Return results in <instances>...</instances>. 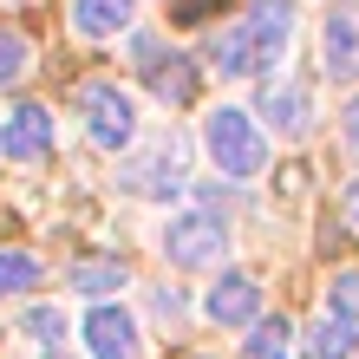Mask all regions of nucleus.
Here are the masks:
<instances>
[{
  "instance_id": "f257e3e1",
  "label": "nucleus",
  "mask_w": 359,
  "mask_h": 359,
  "mask_svg": "<svg viewBox=\"0 0 359 359\" xmlns=\"http://www.w3.org/2000/svg\"><path fill=\"white\" fill-rule=\"evenodd\" d=\"M287 39H294V7L287 0H248V13L236 27H222L209 39V59H216L222 79H255L287 53Z\"/></svg>"
},
{
  "instance_id": "f03ea898",
  "label": "nucleus",
  "mask_w": 359,
  "mask_h": 359,
  "mask_svg": "<svg viewBox=\"0 0 359 359\" xmlns=\"http://www.w3.org/2000/svg\"><path fill=\"white\" fill-rule=\"evenodd\" d=\"M203 151L209 163H216L222 177H262V163H268V137H262V124L242 111V104H216V111L203 118Z\"/></svg>"
},
{
  "instance_id": "7ed1b4c3",
  "label": "nucleus",
  "mask_w": 359,
  "mask_h": 359,
  "mask_svg": "<svg viewBox=\"0 0 359 359\" xmlns=\"http://www.w3.org/2000/svg\"><path fill=\"white\" fill-rule=\"evenodd\" d=\"M163 255L183 274H203V268H222L229 255V229L222 216H203V209H183V216L163 222Z\"/></svg>"
},
{
  "instance_id": "20e7f679",
  "label": "nucleus",
  "mask_w": 359,
  "mask_h": 359,
  "mask_svg": "<svg viewBox=\"0 0 359 359\" xmlns=\"http://www.w3.org/2000/svg\"><path fill=\"white\" fill-rule=\"evenodd\" d=\"M79 118H86L98 151H131V137H137V98L124 86H86L79 92Z\"/></svg>"
},
{
  "instance_id": "39448f33",
  "label": "nucleus",
  "mask_w": 359,
  "mask_h": 359,
  "mask_svg": "<svg viewBox=\"0 0 359 359\" xmlns=\"http://www.w3.org/2000/svg\"><path fill=\"white\" fill-rule=\"evenodd\" d=\"M183 137H163V144H151V151H137L131 163L118 170V183L131 189V196H151V203H170V196H183Z\"/></svg>"
},
{
  "instance_id": "423d86ee",
  "label": "nucleus",
  "mask_w": 359,
  "mask_h": 359,
  "mask_svg": "<svg viewBox=\"0 0 359 359\" xmlns=\"http://www.w3.org/2000/svg\"><path fill=\"white\" fill-rule=\"evenodd\" d=\"M86 346H92V359H144L137 320L118 301H92V313H86Z\"/></svg>"
},
{
  "instance_id": "0eeeda50",
  "label": "nucleus",
  "mask_w": 359,
  "mask_h": 359,
  "mask_svg": "<svg viewBox=\"0 0 359 359\" xmlns=\"http://www.w3.org/2000/svg\"><path fill=\"white\" fill-rule=\"evenodd\" d=\"M203 313L216 327H255L262 320V287L255 274H216V287L203 294Z\"/></svg>"
},
{
  "instance_id": "6e6552de",
  "label": "nucleus",
  "mask_w": 359,
  "mask_h": 359,
  "mask_svg": "<svg viewBox=\"0 0 359 359\" xmlns=\"http://www.w3.org/2000/svg\"><path fill=\"white\" fill-rule=\"evenodd\" d=\"M0 151H7L13 163H39L53 151V111L46 104H13L7 124H0Z\"/></svg>"
},
{
  "instance_id": "1a4fd4ad",
  "label": "nucleus",
  "mask_w": 359,
  "mask_h": 359,
  "mask_svg": "<svg viewBox=\"0 0 359 359\" xmlns=\"http://www.w3.org/2000/svg\"><path fill=\"white\" fill-rule=\"evenodd\" d=\"M320 66H327V79H359V7H333L327 13Z\"/></svg>"
},
{
  "instance_id": "9d476101",
  "label": "nucleus",
  "mask_w": 359,
  "mask_h": 359,
  "mask_svg": "<svg viewBox=\"0 0 359 359\" xmlns=\"http://www.w3.org/2000/svg\"><path fill=\"white\" fill-rule=\"evenodd\" d=\"M137 0H72V33L79 39H118L131 27Z\"/></svg>"
},
{
  "instance_id": "9b49d317",
  "label": "nucleus",
  "mask_w": 359,
  "mask_h": 359,
  "mask_svg": "<svg viewBox=\"0 0 359 359\" xmlns=\"http://www.w3.org/2000/svg\"><path fill=\"white\" fill-rule=\"evenodd\" d=\"M262 118H268L281 137H307L313 104H307V92H301V86H262Z\"/></svg>"
},
{
  "instance_id": "f8f14e48",
  "label": "nucleus",
  "mask_w": 359,
  "mask_h": 359,
  "mask_svg": "<svg viewBox=\"0 0 359 359\" xmlns=\"http://www.w3.org/2000/svg\"><path fill=\"white\" fill-rule=\"evenodd\" d=\"M151 92H157L163 104H189V98H196V59H189V53L151 59Z\"/></svg>"
},
{
  "instance_id": "ddd939ff",
  "label": "nucleus",
  "mask_w": 359,
  "mask_h": 359,
  "mask_svg": "<svg viewBox=\"0 0 359 359\" xmlns=\"http://www.w3.org/2000/svg\"><path fill=\"white\" fill-rule=\"evenodd\" d=\"M66 281H72V294H92V301H104V294H118L124 281H131V268L111 262V255H92V262H79Z\"/></svg>"
},
{
  "instance_id": "4468645a",
  "label": "nucleus",
  "mask_w": 359,
  "mask_h": 359,
  "mask_svg": "<svg viewBox=\"0 0 359 359\" xmlns=\"http://www.w3.org/2000/svg\"><path fill=\"white\" fill-rule=\"evenodd\" d=\"M353 346H359V320H346V313H327L307 333V359H346Z\"/></svg>"
},
{
  "instance_id": "2eb2a0df",
  "label": "nucleus",
  "mask_w": 359,
  "mask_h": 359,
  "mask_svg": "<svg viewBox=\"0 0 359 359\" xmlns=\"http://www.w3.org/2000/svg\"><path fill=\"white\" fill-rule=\"evenodd\" d=\"M242 359H294V327L281 320V313H274V320H255V327H248Z\"/></svg>"
},
{
  "instance_id": "dca6fc26",
  "label": "nucleus",
  "mask_w": 359,
  "mask_h": 359,
  "mask_svg": "<svg viewBox=\"0 0 359 359\" xmlns=\"http://www.w3.org/2000/svg\"><path fill=\"white\" fill-rule=\"evenodd\" d=\"M27 287H39V262L27 248H0V294H27Z\"/></svg>"
},
{
  "instance_id": "f3484780",
  "label": "nucleus",
  "mask_w": 359,
  "mask_h": 359,
  "mask_svg": "<svg viewBox=\"0 0 359 359\" xmlns=\"http://www.w3.org/2000/svg\"><path fill=\"white\" fill-rule=\"evenodd\" d=\"M20 333L39 340V346H59V340H66V307H27V313H20Z\"/></svg>"
},
{
  "instance_id": "a211bd4d",
  "label": "nucleus",
  "mask_w": 359,
  "mask_h": 359,
  "mask_svg": "<svg viewBox=\"0 0 359 359\" xmlns=\"http://www.w3.org/2000/svg\"><path fill=\"white\" fill-rule=\"evenodd\" d=\"M327 307H333V313H346V320H359V268L333 274V287H327Z\"/></svg>"
},
{
  "instance_id": "6ab92c4d",
  "label": "nucleus",
  "mask_w": 359,
  "mask_h": 359,
  "mask_svg": "<svg viewBox=\"0 0 359 359\" xmlns=\"http://www.w3.org/2000/svg\"><path fill=\"white\" fill-rule=\"evenodd\" d=\"M27 59H33V46H27V39H20V33H7V27H0V86L27 72Z\"/></svg>"
},
{
  "instance_id": "aec40b11",
  "label": "nucleus",
  "mask_w": 359,
  "mask_h": 359,
  "mask_svg": "<svg viewBox=\"0 0 359 359\" xmlns=\"http://www.w3.org/2000/svg\"><path fill=\"white\" fill-rule=\"evenodd\" d=\"M151 307L163 313V320H183V307H189V301H183L177 287H157V294H151Z\"/></svg>"
},
{
  "instance_id": "412c9836",
  "label": "nucleus",
  "mask_w": 359,
  "mask_h": 359,
  "mask_svg": "<svg viewBox=\"0 0 359 359\" xmlns=\"http://www.w3.org/2000/svg\"><path fill=\"white\" fill-rule=\"evenodd\" d=\"M346 144H353V151H359V98L346 104Z\"/></svg>"
},
{
  "instance_id": "4be33fe9",
  "label": "nucleus",
  "mask_w": 359,
  "mask_h": 359,
  "mask_svg": "<svg viewBox=\"0 0 359 359\" xmlns=\"http://www.w3.org/2000/svg\"><path fill=\"white\" fill-rule=\"evenodd\" d=\"M46 359H72V353H66V346H46Z\"/></svg>"
},
{
  "instance_id": "5701e85b",
  "label": "nucleus",
  "mask_w": 359,
  "mask_h": 359,
  "mask_svg": "<svg viewBox=\"0 0 359 359\" xmlns=\"http://www.w3.org/2000/svg\"><path fill=\"white\" fill-rule=\"evenodd\" d=\"M346 209H353V222H359V183H353V203H346Z\"/></svg>"
}]
</instances>
